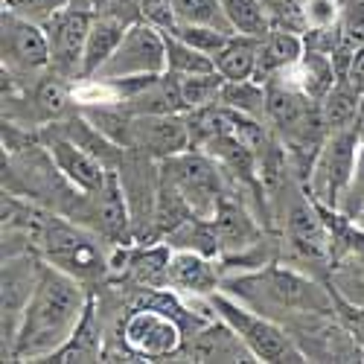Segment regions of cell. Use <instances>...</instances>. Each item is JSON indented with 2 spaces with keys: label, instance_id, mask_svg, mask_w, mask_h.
<instances>
[{
  "label": "cell",
  "instance_id": "cell-1",
  "mask_svg": "<svg viewBox=\"0 0 364 364\" xmlns=\"http://www.w3.org/2000/svg\"><path fill=\"white\" fill-rule=\"evenodd\" d=\"M87 300L90 294L82 289V280L55 265H44L21 315L9 361H47L73 336Z\"/></svg>",
  "mask_w": 364,
  "mask_h": 364
},
{
  "label": "cell",
  "instance_id": "cell-2",
  "mask_svg": "<svg viewBox=\"0 0 364 364\" xmlns=\"http://www.w3.org/2000/svg\"><path fill=\"white\" fill-rule=\"evenodd\" d=\"M358 146H361V129L350 126L341 132H329L323 140L312 175H309V196L318 207L323 210H336L347 190L353 187V175H355V161H358Z\"/></svg>",
  "mask_w": 364,
  "mask_h": 364
},
{
  "label": "cell",
  "instance_id": "cell-3",
  "mask_svg": "<svg viewBox=\"0 0 364 364\" xmlns=\"http://www.w3.org/2000/svg\"><path fill=\"white\" fill-rule=\"evenodd\" d=\"M41 251L50 259V265L68 271L76 280H97L108 268L100 251V242L94 236H87L85 230L55 216L47 219L41 228Z\"/></svg>",
  "mask_w": 364,
  "mask_h": 364
},
{
  "label": "cell",
  "instance_id": "cell-4",
  "mask_svg": "<svg viewBox=\"0 0 364 364\" xmlns=\"http://www.w3.org/2000/svg\"><path fill=\"white\" fill-rule=\"evenodd\" d=\"M210 303H213L216 315L225 323H230L239 332V338L251 347L257 361H268V364L271 361H306L303 353L286 338V332L277 323H271L268 318L248 312L245 306H239L236 300L225 297L222 291L210 294Z\"/></svg>",
  "mask_w": 364,
  "mask_h": 364
},
{
  "label": "cell",
  "instance_id": "cell-5",
  "mask_svg": "<svg viewBox=\"0 0 364 364\" xmlns=\"http://www.w3.org/2000/svg\"><path fill=\"white\" fill-rule=\"evenodd\" d=\"M166 70V33L149 23L146 18L126 29L123 41L114 55L97 73L100 79H123V76H143V73H164Z\"/></svg>",
  "mask_w": 364,
  "mask_h": 364
},
{
  "label": "cell",
  "instance_id": "cell-6",
  "mask_svg": "<svg viewBox=\"0 0 364 364\" xmlns=\"http://www.w3.org/2000/svg\"><path fill=\"white\" fill-rule=\"evenodd\" d=\"M119 338H123L132 355L158 361L178 353L181 341H184V332H181L178 318H172L169 312L140 303L134 312H129L123 326H119Z\"/></svg>",
  "mask_w": 364,
  "mask_h": 364
},
{
  "label": "cell",
  "instance_id": "cell-7",
  "mask_svg": "<svg viewBox=\"0 0 364 364\" xmlns=\"http://www.w3.org/2000/svg\"><path fill=\"white\" fill-rule=\"evenodd\" d=\"M164 172L184 193V198L196 210V216H204V219L216 216V210L222 204V181H219V166L213 161L184 151V155L164 161Z\"/></svg>",
  "mask_w": 364,
  "mask_h": 364
},
{
  "label": "cell",
  "instance_id": "cell-8",
  "mask_svg": "<svg viewBox=\"0 0 364 364\" xmlns=\"http://www.w3.org/2000/svg\"><path fill=\"white\" fill-rule=\"evenodd\" d=\"M90 23H94V18L85 9H70V6L41 23L50 41L53 73L65 79H82V62H85V44H87Z\"/></svg>",
  "mask_w": 364,
  "mask_h": 364
},
{
  "label": "cell",
  "instance_id": "cell-9",
  "mask_svg": "<svg viewBox=\"0 0 364 364\" xmlns=\"http://www.w3.org/2000/svg\"><path fill=\"white\" fill-rule=\"evenodd\" d=\"M193 146V132L184 114H134L132 149L146 151L149 158L169 161L175 155H184Z\"/></svg>",
  "mask_w": 364,
  "mask_h": 364
},
{
  "label": "cell",
  "instance_id": "cell-10",
  "mask_svg": "<svg viewBox=\"0 0 364 364\" xmlns=\"http://www.w3.org/2000/svg\"><path fill=\"white\" fill-rule=\"evenodd\" d=\"M41 268L33 257H9L4 259V361H9L15 336H18V323L26 309L29 297H33Z\"/></svg>",
  "mask_w": 364,
  "mask_h": 364
},
{
  "label": "cell",
  "instance_id": "cell-11",
  "mask_svg": "<svg viewBox=\"0 0 364 364\" xmlns=\"http://www.w3.org/2000/svg\"><path fill=\"white\" fill-rule=\"evenodd\" d=\"M50 65V41L44 26L4 9V68L41 70Z\"/></svg>",
  "mask_w": 364,
  "mask_h": 364
},
{
  "label": "cell",
  "instance_id": "cell-12",
  "mask_svg": "<svg viewBox=\"0 0 364 364\" xmlns=\"http://www.w3.org/2000/svg\"><path fill=\"white\" fill-rule=\"evenodd\" d=\"M47 149H50V158H53L55 169L70 181L73 190H82L85 196H94L105 187V181L111 175L108 164L100 161L97 155H90L87 149H82L79 143H73L62 132L47 143Z\"/></svg>",
  "mask_w": 364,
  "mask_h": 364
},
{
  "label": "cell",
  "instance_id": "cell-13",
  "mask_svg": "<svg viewBox=\"0 0 364 364\" xmlns=\"http://www.w3.org/2000/svg\"><path fill=\"white\" fill-rule=\"evenodd\" d=\"M259 286L271 300L280 303V306H289V309L323 312L326 303H332V294H323L306 277L294 274V271H283V268H268L265 274H259Z\"/></svg>",
  "mask_w": 364,
  "mask_h": 364
},
{
  "label": "cell",
  "instance_id": "cell-14",
  "mask_svg": "<svg viewBox=\"0 0 364 364\" xmlns=\"http://www.w3.org/2000/svg\"><path fill=\"white\" fill-rule=\"evenodd\" d=\"M87 198H90V219H94L97 230L114 242H123V236H129L132 228V213H129L126 190L119 184V175L111 169L105 187Z\"/></svg>",
  "mask_w": 364,
  "mask_h": 364
},
{
  "label": "cell",
  "instance_id": "cell-15",
  "mask_svg": "<svg viewBox=\"0 0 364 364\" xmlns=\"http://www.w3.org/2000/svg\"><path fill=\"white\" fill-rule=\"evenodd\" d=\"M306 53V41H303L294 29L289 26H274L271 33L262 38L259 44V55H257V70L254 79L257 82H271L280 73H286L289 68H294L300 62V55Z\"/></svg>",
  "mask_w": 364,
  "mask_h": 364
},
{
  "label": "cell",
  "instance_id": "cell-16",
  "mask_svg": "<svg viewBox=\"0 0 364 364\" xmlns=\"http://www.w3.org/2000/svg\"><path fill=\"white\" fill-rule=\"evenodd\" d=\"M193 361H257L251 347L239 338V332L219 318V323H207L196 332L190 344Z\"/></svg>",
  "mask_w": 364,
  "mask_h": 364
},
{
  "label": "cell",
  "instance_id": "cell-17",
  "mask_svg": "<svg viewBox=\"0 0 364 364\" xmlns=\"http://www.w3.org/2000/svg\"><path fill=\"white\" fill-rule=\"evenodd\" d=\"M102 358V326L97 321V300L90 294L87 306L82 312V321L76 323L73 336L58 347L47 361L55 364H87V361H100Z\"/></svg>",
  "mask_w": 364,
  "mask_h": 364
},
{
  "label": "cell",
  "instance_id": "cell-18",
  "mask_svg": "<svg viewBox=\"0 0 364 364\" xmlns=\"http://www.w3.org/2000/svg\"><path fill=\"white\" fill-rule=\"evenodd\" d=\"M219 286V274L210 257L198 254V251H175L172 254V262H169V289L175 291H184V294H213Z\"/></svg>",
  "mask_w": 364,
  "mask_h": 364
},
{
  "label": "cell",
  "instance_id": "cell-19",
  "mask_svg": "<svg viewBox=\"0 0 364 364\" xmlns=\"http://www.w3.org/2000/svg\"><path fill=\"white\" fill-rule=\"evenodd\" d=\"M132 23L119 21L114 15H97L94 23H90V33H87V44H85V62H82V79H94L102 65L114 55V50L123 41L126 29Z\"/></svg>",
  "mask_w": 364,
  "mask_h": 364
},
{
  "label": "cell",
  "instance_id": "cell-20",
  "mask_svg": "<svg viewBox=\"0 0 364 364\" xmlns=\"http://www.w3.org/2000/svg\"><path fill=\"white\" fill-rule=\"evenodd\" d=\"M132 114H184V94H181V76L164 70L155 82H149L143 90L126 100Z\"/></svg>",
  "mask_w": 364,
  "mask_h": 364
},
{
  "label": "cell",
  "instance_id": "cell-21",
  "mask_svg": "<svg viewBox=\"0 0 364 364\" xmlns=\"http://www.w3.org/2000/svg\"><path fill=\"white\" fill-rule=\"evenodd\" d=\"M289 73L294 76L291 85H297L303 94H306L309 100H315V102H321L338 82V70H336L332 55L321 53V50H312V47H306V53L300 55V62L294 68H289Z\"/></svg>",
  "mask_w": 364,
  "mask_h": 364
},
{
  "label": "cell",
  "instance_id": "cell-22",
  "mask_svg": "<svg viewBox=\"0 0 364 364\" xmlns=\"http://www.w3.org/2000/svg\"><path fill=\"white\" fill-rule=\"evenodd\" d=\"M100 134H105L111 143L132 149V132H134V114L126 102H90L79 111Z\"/></svg>",
  "mask_w": 364,
  "mask_h": 364
},
{
  "label": "cell",
  "instance_id": "cell-23",
  "mask_svg": "<svg viewBox=\"0 0 364 364\" xmlns=\"http://www.w3.org/2000/svg\"><path fill=\"white\" fill-rule=\"evenodd\" d=\"M321 216H323L321 207L318 204L312 207L306 201L294 204L289 213V233L294 239V245H300L309 257H323L329 251V233Z\"/></svg>",
  "mask_w": 364,
  "mask_h": 364
},
{
  "label": "cell",
  "instance_id": "cell-24",
  "mask_svg": "<svg viewBox=\"0 0 364 364\" xmlns=\"http://www.w3.org/2000/svg\"><path fill=\"white\" fill-rule=\"evenodd\" d=\"M196 216V210L190 207V201L184 198V193L178 190V184L161 172L158 175V196H155V213H151V222H155L158 233H175L181 225H187Z\"/></svg>",
  "mask_w": 364,
  "mask_h": 364
},
{
  "label": "cell",
  "instance_id": "cell-25",
  "mask_svg": "<svg viewBox=\"0 0 364 364\" xmlns=\"http://www.w3.org/2000/svg\"><path fill=\"white\" fill-rule=\"evenodd\" d=\"M358 105H361V90L350 79H338L336 87L321 100V114L329 132H341L350 126H358Z\"/></svg>",
  "mask_w": 364,
  "mask_h": 364
},
{
  "label": "cell",
  "instance_id": "cell-26",
  "mask_svg": "<svg viewBox=\"0 0 364 364\" xmlns=\"http://www.w3.org/2000/svg\"><path fill=\"white\" fill-rule=\"evenodd\" d=\"M259 38L251 36H233L228 41V47L222 53L213 55L216 70L228 79V82H242V79H254L257 70V55H259Z\"/></svg>",
  "mask_w": 364,
  "mask_h": 364
},
{
  "label": "cell",
  "instance_id": "cell-27",
  "mask_svg": "<svg viewBox=\"0 0 364 364\" xmlns=\"http://www.w3.org/2000/svg\"><path fill=\"white\" fill-rule=\"evenodd\" d=\"M126 262L134 283H140L143 289H169V262H172L169 245L140 248Z\"/></svg>",
  "mask_w": 364,
  "mask_h": 364
},
{
  "label": "cell",
  "instance_id": "cell-28",
  "mask_svg": "<svg viewBox=\"0 0 364 364\" xmlns=\"http://www.w3.org/2000/svg\"><path fill=\"white\" fill-rule=\"evenodd\" d=\"M219 4L225 9V18L233 26V33L239 36H251L262 41L274 29V21H271L262 0H219Z\"/></svg>",
  "mask_w": 364,
  "mask_h": 364
},
{
  "label": "cell",
  "instance_id": "cell-29",
  "mask_svg": "<svg viewBox=\"0 0 364 364\" xmlns=\"http://www.w3.org/2000/svg\"><path fill=\"white\" fill-rule=\"evenodd\" d=\"M216 228L222 236V248H242V245H251V239L257 236L254 222L245 216V210L236 207L233 201L222 198L219 210H216Z\"/></svg>",
  "mask_w": 364,
  "mask_h": 364
},
{
  "label": "cell",
  "instance_id": "cell-30",
  "mask_svg": "<svg viewBox=\"0 0 364 364\" xmlns=\"http://www.w3.org/2000/svg\"><path fill=\"white\" fill-rule=\"evenodd\" d=\"M166 70L178 76H198V73H213L216 62H213V55H207L190 47L187 41L175 38L172 33H166Z\"/></svg>",
  "mask_w": 364,
  "mask_h": 364
},
{
  "label": "cell",
  "instance_id": "cell-31",
  "mask_svg": "<svg viewBox=\"0 0 364 364\" xmlns=\"http://www.w3.org/2000/svg\"><path fill=\"white\" fill-rule=\"evenodd\" d=\"M225 105L245 111L251 117H268V100H265V85L257 79H242V82H225L222 87V100Z\"/></svg>",
  "mask_w": 364,
  "mask_h": 364
},
{
  "label": "cell",
  "instance_id": "cell-32",
  "mask_svg": "<svg viewBox=\"0 0 364 364\" xmlns=\"http://www.w3.org/2000/svg\"><path fill=\"white\" fill-rule=\"evenodd\" d=\"M225 82H228V79H225L219 70H213V73H198V76H181V94H184L187 111H198V108L216 105V100H222Z\"/></svg>",
  "mask_w": 364,
  "mask_h": 364
},
{
  "label": "cell",
  "instance_id": "cell-33",
  "mask_svg": "<svg viewBox=\"0 0 364 364\" xmlns=\"http://www.w3.org/2000/svg\"><path fill=\"white\" fill-rule=\"evenodd\" d=\"M172 36L187 41L190 47L207 53V55H216L228 47V41L233 38L230 29H222V26H213V23H190V21H178V26L172 29Z\"/></svg>",
  "mask_w": 364,
  "mask_h": 364
},
{
  "label": "cell",
  "instance_id": "cell-34",
  "mask_svg": "<svg viewBox=\"0 0 364 364\" xmlns=\"http://www.w3.org/2000/svg\"><path fill=\"white\" fill-rule=\"evenodd\" d=\"M172 4H175V12H178V21L213 23V26H222V29H230L233 33V26L225 18V9H222L219 0H172Z\"/></svg>",
  "mask_w": 364,
  "mask_h": 364
},
{
  "label": "cell",
  "instance_id": "cell-35",
  "mask_svg": "<svg viewBox=\"0 0 364 364\" xmlns=\"http://www.w3.org/2000/svg\"><path fill=\"white\" fill-rule=\"evenodd\" d=\"M70 100H73V94H70L68 85H65V76H58V73L47 76V79L36 87V102H38V108H41L44 117H53V119L62 117V114L68 111Z\"/></svg>",
  "mask_w": 364,
  "mask_h": 364
},
{
  "label": "cell",
  "instance_id": "cell-36",
  "mask_svg": "<svg viewBox=\"0 0 364 364\" xmlns=\"http://www.w3.org/2000/svg\"><path fill=\"white\" fill-rule=\"evenodd\" d=\"M341 0H303L300 4V23L306 29H332L341 21Z\"/></svg>",
  "mask_w": 364,
  "mask_h": 364
},
{
  "label": "cell",
  "instance_id": "cell-37",
  "mask_svg": "<svg viewBox=\"0 0 364 364\" xmlns=\"http://www.w3.org/2000/svg\"><path fill=\"white\" fill-rule=\"evenodd\" d=\"M68 6H70V0H4V9L15 12L26 21H36V23L50 21L53 15H58Z\"/></svg>",
  "mask_w": 364,
  "mask_h": 364
},
{
  "label": "cell",
  "instance_id": "cell-38",
  "mask_svg": "<svg viewBox=\"0 0 364 364\" xmlns=\"http://www.w3.org/2000/svg\"><path fill=\"white\" fill-rule=\"evenodd\" d=\"M140 9H143V18L149 23H155L158 29H164V33H172L178 26V12L172 0H140Z\"/></svg>",
  "mask_w": 364,
  "mask_h": 364
},
{
  "label": "cell",
  "instance_id": "cell-39",
  "mask_svg": "<svg viewBox=\"0 0 364 364\" xmlns=\"http://www.w3.org/2000/svg\"><path fill=\"white\" fill-rule=\"evenodd\" d=\"M329 294H332V303H336V312H338V321L344 323V329L358 344H364V309L350 306V303L336 291H329Z\"/></svg>",
  "mask_w": 364,
  "mask_h": 364
},
{
  "label": "cell",
  "instance_id": "cell-40",
  "mask_svg": "<svg viewBox=\"0 0 364 364\" xmlns=\"http://www.w3.org/2000/svg\"><path fill=\"white\" fill-rule=\"evenodd\" d=\"M344 79H350V82L361 90V94H364V44L353 50V55H350V68H347V76H344Z\"/></svg>",
  "mask_w": 364,
  "mask_h": 364
},
{
  "label": "cell",
  "instance_id": "cell-41",
  "mask_svg": "<svg viewBox=\"0 0 364 364\" xmlns=\"http://www.w3.org/2000/svg\"><path fill=\"white\" fill-rule=\"evenodd\" d=\"M358 129L364 132V94H361V105H358Z\"/></svg>",
  "mask_w": 364,
  "mask_h": 364
},
{
  "label": "cell",
  "instance_id": "cell-42",
  "mask_svg": "<svg viewBox=\"0 0 364 364\" xmlns=\"http://www.w3.org/2000/svg\"><path fill=\"white\" fill-rule=\"evenodd\" d=\"M361 248H364V242H361Z\"/></svg>",
  "mask_w": 364,
  "mask_h": 364
}]
</instances>
